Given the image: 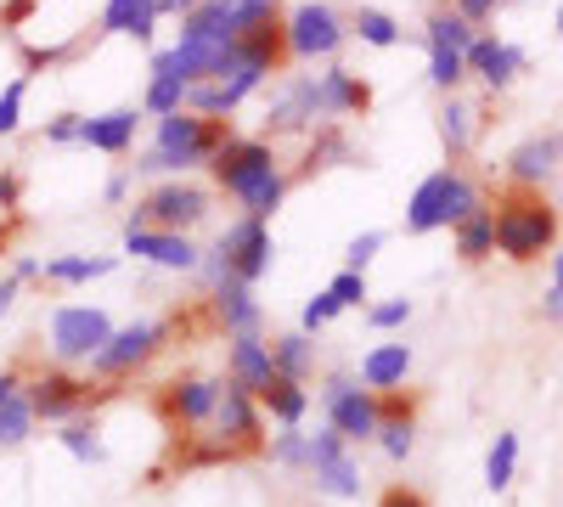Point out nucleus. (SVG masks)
Instances as JSON below:
<instances>
[{
    "label": "nucleus",
    "instance_id": "13d9d810",
    "mask_svg": "<svg viewBox=\"0 0 563 507\" xmlns=\"http://www.w3.org/2000/svg\"><path fill=\"white\" fill-rule=\"evenodd\" d=\"M547 260H552V288H563V243H558Z\"/></svg>",
    "mask_w": 563,
    "mask_h": 507
},
{
    "label": "nucleus",
    "instance_id": "a18cd8bd",
    "mask_svg": "<svg viewBox=\"0 0 563 507\" xmlns=\"http://www.w3.org/2000/svg\"><path fill=\"white\" fill-rule=\"evenodd\" d=\"M79 119L85 113H52L45 119V147H79Z\"/></svg>",
    "mask_w": 563,
    "mask_h": 507
},
{
    "label": "nucleus",
    "instance_id": "79ce46f5",
    "mask_svg": "<svg viewBox=\"0 0 563 507\" xmlns=\"http://www.w3.org/2000/svg\"><path fill=\"white\" fill-rule=\"evenodd\" d=\"M327 294H333L344 310H366L372 305V283H366V271H333V283H327Z\"/></svg>",
    "mask_w": 563,
    "mask_h": 507
},
{
    "label": "nucleus",
    "instance_id": "9b49d317",
    "mask_svg": "<svg viewBox=\"0 0 563 507\" xmlns=\"http://www.w3.org/2000/svg\"><path fill=\"white\" fill-rule=\"evenodd\" d=\"M113 339V316L102 305H57L45 316V350L57 366H85Z\"/></svg>",
    "mask_w": 563,
    "mask_h": 507
},
{
    "label": "nucleus",
    "instance_id": "f3484780",
    "mask_svg": "<svg viewBox=\"0 0 563 507\" xmlns=\"http://www.w3.org/2000/svg\"><path fill=\"white\" fill-rule=\"evenodd\" d=\"M141 124H147V113H141L135 102L85 113V119H79V147L102 153V158H124V153H135V142H141Z\"/></svg>",
    "mask_w": 563,
    "mask_h": 507
},
{
    "label": "nucleus",
    "instance_id": "f8f14e48",
    "mask_svg": "<svg viewBox=\"0 0 563 507\" xmlns=\"http://www.w3.org/2000/svg\"><path fill=\"white\" fill-rule=\"evenodd\" d=\"M305 474H310V485H316V496H327V502H355L361 496V456H355V445L339 434V429H316L310 434V463H305Z\"/></svg>",
    "mask_w": 563,
    "mask_h": 507
},
{
    "label": "nucleus",
    "instance_id": "c9c22d12",
    "mask_svg": "<svg viewBox=\"0 0 563 507\" xmlns=\"http://www.w3.org/2000/svg\"><path fill=\"white\" fill-rule=\"evenodd\" d=\"M265 456L276 469H288V474H305V463H310V434L305 429H276L271 440H265Z\"/></svg>",
    "mask_w": 563,
    "mask_h": 507
},
{
    "label": "nucleus",
    "instance_id": "de8ad7c7",
    "mask_svg": "<svg viewBox=\"0 0 563 507\" xmlns=\"http://www.w3.org/2000/svg\"><path fill=\"white\" fill-rule=\"evenodd\" d=\"M130 192H135V175H130V169H113V175L102 180V203H108V209H124Z\"/></svg>",
    "mask_w": 563,
    "mask_h": 507
},
{
    "label": "nucleus",
    "instance_id": "423d86ee",
    "mask_svg": "<svg viewBox=\"0 0 563 507\" xmlns=\"http://www.w3.org/2000/svg\"><path fill=\"white\" fill-rule=\"evenodd\" d=\"M23 395H29V411L34 423H68V418H85V411H97L102 400H113V384H90L79 378L74 366H40V373L23 378Z\"/></svg>",
    "mask_w": 563,
    "mask_h": 507
},
{
    "label": "nucleus",
    "instance_id": "a211bd4d",
    "mask_svg": "<svg viewBox=\"0 0 563 507\" xmlns=\"http://www.w3.org/2000/svg\"><path fill=\"white\" fill-rule=\"evenodd\" d=\"M316 130V113H310V79L305 74H288L271 97H265V119H260V135L265 142H282V135H310Z\"/></svg>",
    "mask_w": 563,
    "mask_h": 507
},
{
    "label": "nucleus",
    "instance_id": "5fc2aeb1",
    "mask_svg": "<svg viewBox=\"0 0 563 507\" xmlns=\"http://www.w3.org/2000/svg\"><path fill=\"white\" fill-rule=\"evenodd\" d=\"M29 12H34V0H7V29H23Z\"/></svg>",
    "mask_w": 563,
    "mask_h": 507
},
{
    "label": "nucleus",
    "instance_id": "ddd939ff",
    "mask_svg": "<svg viewBox=\"0 0 563 507\" xmlns=\"http://www.w3.org/2000/svg\"><path fill=\"white\" fill-rule=\"evenodd\" d=\"M119 249L141 265H153V271H169V276H192L198 260H203V243L198 238H186V232H158V225H141L124 214V232H119Z\"/></svg>",
    "mask_w": 563,
    "mask_h": 507
},
{
    "label": "nucleus",
    "instance_id": "603ef678",
    "mask_svg": "<svg viewBox=\"0 0 563 507\" xmlns=\"http://www.w3.org/2000/svg\"><path fill=\"white\" fill-rule=\"evenodd\" d=\"M18 299H23V283H12V276H0V321H7V316L18 310Z\"/></svg>",
    "mask_w": 563,
    "mask_h": 507
},
{
    "label": "nucleus",
    "instance_id": "6ab92c4d",
    "mask_svg": "<svg viewBox=\"0 0 563 507\" xmlns=\"http://www.w3.org/2000/svg\"><path fill=\"white\" fill-rule=\"evenodd\" d=\"M462 57H467V79H479L485 90H512V85H519V74L530 68V57L519 52V45L496 40L490 29H479Z\"/></svg>",
    "mask_w": 563,
    "mask_h": 507
},
{
    "label": "nucleus",
    "instance_id": "2eb2a0df",
    "mask_svg": "<svg viewBox=\"0 0 563 507\" xmlns=\"http://www.w3.org/2000/svg\"><path fill=\"white\" fill-rule=\"evenodd\" d=\"M238 456H265V440H271V423H265V411L249 389L238 384H225L220 389V406H214V423H209Z\"/></svg>",
    "mask_w": 563,
    "mask_h": 507
},
{
    "label": "nucleus",
    "instance_id": "864d4df0",
    "mask_svg": "<svg viewBox=\"0 0 563 507\" xmlns=\"http://www.w3.org/2000/svg\"><path fill=\"white\" fill-rule=\"evenodd\" d=\"M541 316H547V321H563V288H547V299H541Z\"/></svg>",
    "mask_w": 563,
    "mask_h": 507
},
{
    "label": "nucleus",
    "instance_id": "c756f323",
    "mask_svg": "<svg viewBox=\"0 0 563 507\" xmlns=\"http://www.w3.org/2000/svg\"><path fill=\"white\" fill-rule=\"evenodd\" d=\"M339 164H355V147L344 124H321L305 135V158H299V175H321V169H339Z\"/></svg>",
    "mask_w": 563,
    "mask_h": 507
},
{
    "label": "nucleus",
    "instance_id": "58836bf2",
    "mask_svg": "<svg viewBox=\"0 0 563 507\" xmlns=\"http://www.w3.org/2000/svg\"><path fill=\"white\" fill-rule=\"evenodd\" d=\"M23 113H29V74L0 85V142H12V135L23 130Z\"/></svg>",
    "mask_w": 563,
    "mask_h": 507
},
{
    "label": "nucleus",
    "instance_id": "4468645a",
    "mask_svg": "<svg viewBox=\"0 0 563 507\" xmlns=\"http://www.w3.org/2000/svg\"><path fill=\"white\" fill-rule=\"evenodd\" d=\"M310 79V113H316V130L321 124H344V119H361L372 108V85L344 68V63H327L321 74H305Z\"/></svg>",
    "mask_w": 563,
    "mask_h": 507
},
{
    "label": "nucleus",
    "instance_id": "aec40b11",
    "mask_svg": "<svg viewBox=\"0 0 563 507\" xmlns=\"http://www.w3.org/2000/svg\"><path fill=\"white\" fill-rule=\"evenodd\" d=\"M203 299H209V310H214V328H220L225 339L265 333V305L254 299V288H249V283H220V288H209Z\"/></svg>",
    "mask_w": 563,
    "mask_h": 507
},
{
    "label": "nucleus",
    "instance_id": "09e8293b",
    "mask_svg": "<svg viewBox=\"0 0 563 507\" xmlns=\"http://www.w3.org/2000/svg\"><path fill=\"white\" fill-rule=\"evenodd\" d=\"M40 271H45V260H40V254H12V271H7V276L29 288V283H40Z\"/></svg>",
    "mask_w": 563,
    "mask_h": 507
},
{
    "label": "nucleus",
    "instance_id": "39448f33",
    "mask_svg": "<svg viewBox=\"0 0 563 507\" xmlns=\"http://www.w3.org/2000/svg\"><path fill=\"white\" fill-rule=\"evenodd\" d=\"M209 214H214V187H203L192 175L153 180V187L130 203V220L158 225V232H186V238H192L198 225H209Z\"/></svg>",
    "mask_w": 563,
    "mask_h": 507
},
{
    "label": "nucleus",
    "instance_id": "a878e982",
    "mask_svg": "<svg viewBox=\"0 0 563 507\" xmlns=\"http://www.w3.org/2000/svg\"><path fill=\"white\" fill-rule=\"evenodd\" d=\"M254 400H260V411H265V423H276V429H299V423L310 418V406H316V395H310L299 378H271Z\"/></svg>",
    "mask_w": 563,
    "mask_h": 507
},
{
    "label": "nucleus",
    "instance_id": "4d7b16f0",
    "mask_svg": "<svg viewBox=\"0 0 563 507\" xmlns=\"http://www.w3.org/2000/svg\"><path fill=\"white\" fill-rule=\"evenodd\" d=\"M192 7H198V0H158V18H186Z\"/></svg>",
    "mask_w": 563,
    "mask_h": 507
},
{
    "label": "nucleus",
    "instance_id": "412c9836",
    "mask_svg": "<svg viewBox=\"0 0 563 507\" xmlns=\"http://www.w3.org/2000/svg\"><path fill=\"white\" fill-rule=\"evenodd\" d=\"M563 164V135H530L507 153V187H547Z\"/></svg>",
    "mask_w": 563,
    "mask_h": 507
},
{
    "label": "nucleus",
    "instance_id": "e433bc0d",
    "mask_svg": "<svg viewBox=\"0 0 563 507\" xmlns=\"http://www.w3.org/2000/svg\"><path fill=\"white\" fill-rule=\"evenodd\" d=\"M34 411H29V395H12L7 406H0V451H18L34 440Z\"/></svg>",
    "mask_w": 563,
    "mask_h": 507
},
{
    "label": "nucleus",
    "instance_id": "6e6d98bb",
    "mask_svg": "<svg viewBox=\"0 0 563 507\" xmlns=\"http://www.w3.org/2000/svg\"><path fill=\"white\" fill-rule=\"evenodd\" d=\"M7 209H18V180L0 175V214H7Z\"/></svg>",
    "mask_w": 563,
    "mask_h": 507
},
{
    "label": "nucleus",
    "instance_id": "7c9ffc66",
    "mask_svg": "<svg viewBox=\"0 0 563 507\" xmlns=\"http://www.w3.org/2000/svg\"><path fill=\"white\" fill-rule=\"evenodd\" d=\"M57 445L74 456L79 469H97V463H108V440H102L97 411H85V418H68V423H57Z\"/></svg>",
    "mask_w": 563,
    "mask_h": 507
},
{
    "label": "nucleus",
    "instance_id": "8fccbe9b",
    "mask_svg": "<svg viewBox=\"0 0 563 507\" xmlns=\"http://www.w3.org/2000/svg\"><path fill=\"white\" fill-rule=\"evenodd\" d=\"M378 507H429V496L411 491V485H389V491L378 496Z\"/></svg>",
    "mask_w": 563,
    "mask_h": 507
},
{
    "label": "nucleus",
    "instance_id": "49530a36",
    "mask_svg": "<svg viewBox=\"0 0 563 507\" xmlns=\"http://www.w3.org/2000/svg\"><path fill=\"white\" fill-rule=\"evenodd\" d=\"M445 7L456 12V18H467L474 29H485V23H496V12H501V0H445Z\"/></svg>",
    "mask_w": 563,
    "mask_h": 507
},
{
    "label": "nucleus",
    "instance_id": "4be33fe9",
    "mask_svg": "<svg viewBox=\"0 0 563 507\" xmlns=\"http://www.w3.org/2000/svg\"><path fill=\"white\" fill-rule=\"evenodd\" d=\"M271 378H276V366H271V344H265V333L225 339V384H238V389L260 395Z\"/></svg>",
    "mask_w": 563,
    "mask_h": 507
},
{
    "label": "nucleus",
    "instance_id": "37998d69",
    "mask_svg": "<svg viewBox=\"0 0 563 507\" xmlns=\"http://www.w3.org/2000/svg\"><path fill=\"white\" fill-rule=\"evenodd\" d=\"M372 445H378L389 463L400 469V463H411V451H417V423H378V440H372Z\"/></svg>",
    "mask_w": 563,
    "mask_h": 507
},
{
    "label": "nucleus",
    "instance_id": "2f4dec72",
    "mask_svg": "<svg viewBox=\"0 0 563 507\" xmlns=\"http://www.w3.org/2000/svg\"><path fill=\"white\" fill-rule=\"evenodd\" d=\"M350 34L361 45H372V52H395V45H406V29L384 12V7H355L350 12Z\"/></svg>",
    "mask_w": 563,
    "mask_h": 507
},
{
    "label": "nucleus",
    "instance_id": "c03bdc74",
    "mask_svg": "<svg viewBox=\"0 0 563 507\" xmlns=\"http://www.w3.org/2000/svg\"><path fill=\"white\" fill-rule=\"evenodd\" d=\"M384 243H389L384 232H355V238L344 243V271H366L372 260L384 254Z\"/></svg>",
    "mask_w": 563,
    "mask_h": 507
},
{
    "label": "nucleus",
    "instance_id": "1a4fd4ad",
    "mask_svg": "<svg viewBox=\"0 0 563 507\" xmlns=\"http://www.w3.org/2000/svg\"><path fill=\"white\" fill-rule=\"evenodd\" d=\"M209 254L225 265L231 283H249V288H260L265 276L276 271V232H271V220L238 214V220H225V232L209 243Z\"/></svg>",
    "mask_w": 563,
    "mask_h": 507
},
{
    "label": "nucleus",
    "instance_id": "3c124183",
    "mask_svg": "<svg viewBox=\"0 0 563 507\" xmlns=\"http://www.w3.org/2000/svg\"><path fill=\"white\" fill-rule=\"evenodd\" d=\"M12 395H23V366H0V406Z\"/></svg>",
    "mask_w": 563,
    "mask_h": 507
},
{
    "label": "nucleus",
    "instance_id": "9d476101",
    "mask_svg": "<svg viewBox=\"0 0 563 507\" xmlns=\"http://www.w3.org/2000/svg\"><path fill=\"white\" fill-rule=\"evenodd\" d=\"M288 23V57L294 63H339V52L350 45V18L333 0H299L282 12Z\"/></svg>",
    "mask_w": 563,
    "mask_h": 507
},
{
    "label": "nucleus",
    "instance_id": "4c0bfd02",
    "mask_svg": "<svg viewBox=\"0 0 563 507\" xmlns=\"http://www.w3.org/2000/svg\"><path fill=\"white\" fill-rule=\"evenodd\" d=\"M462 79H467V57L456 45H429V85L451 97V90H462Z\"/></svg>",
    "mask_w": 563,
    "mask_h": 507
},
{
    "label": "nucleus",
    "instance_id": "f257e3e1",
    "mask_svg": "<svg viewBox=\"0 0 563 507\" xmlns=\"http://www.w3.org/2000/svg\"><path fill=\"white\" fill-rule=\"evenodd\" d=\"M209 180L214 192L238 203V214H254V220H276V209L294 192L288 164H282L276 142H265V135H231L209 158Z\"/></svg>",
    "mask_w": 563,
    "mask_h": 507
},
{
    "label": "nucleus",
    "instance_id": "f03ea898",
    "mask_svg": "<svg viewBox=\"0 0 563 507\" xmlns=\"http://www.w3.org/2000/svg\"><path fill=\"white\" fill-rule=\"evenodd\" d=\"M231 119H209V113H192V108H180V113H164L153 119V142L135 153L130 175L135 180H169V175H198L209 169V158L231 142Z\"/></svg>",
    "mask_w": 563,
    "mask_h": 507
},
{
    "label": "nucleus",
    "instance_id": "7ed1b4c3",
    "mask_svg": "<svg viewBox=\"0 0 563 507\" xmlns=\"http://www.w3.org/2000/svg\"><path fill=\"white\" fill-rule=\"evenodd\" d=\"M490 209H496V254L501 260L536 265V260H547L558 249L563 214H558V203L541 187H507Z\"/></svg>",
    "mask_w": 563,
    "mask_h": 507
},
{
    "label": "nucleus",
    "instance_id": "dca6fc26",
    "mask_svg": "<svg viewBox=\"0 0 563 507\" xmlns=\"http://www.w3.org/2000/svg\"><path fill=\"white\" fill-rule=\"evenodd\" d=\"M220 389L225 378H203V373H180L158 389V411H164V423L169 429H209L214 423V406H220Z\"/></svg>",
    "mask_w": 563,
    "mask_h": 507
},
{
    "label": "nucleus",
    "instance_id": "5701e85b",
    "mask_svg": "<svg viewBox=\"0 0 563 507\" xmlns=\"http://www.w3.org/2000/svg\"><path fill=\"white\" fill-rule=\"evenodd\" d=\"M411 344L406 339H389V344H372L361 350V366H355V378L372 389V395H384V389H400L411 378Z\"/></svg>",
    "mask_w": 563,
    "mask_h": 507
},
{
    "label": "nucleus",
    "instance_id": "f704fd0d",
    "mask_svg": "<svg viewBox=\"0 0 563 507\" xmlns=\"http://www.w3.org/2000/svg\"><path fill=\"white\" fill-rule=\"evenodd\" d=\"M474 23L467 18H456L451 7H434L429 18H422V45H456V52H467V45H474Z\"/></svg>",
    "mask_w": 563,
    "mask_h": 507
},
{
    "label": "nucleus",
    "instance_id": "bb28decb",
    "mask_svg": "<svg viewBox=\"0 0 563 507\" xmlns=\"http://www.w3.org/2000/svg\"><path fill=\"white\" fill-rule=\"evenodd\" d=\"M451 254H456L462 265H485V260L496 254V209H490V203H479L474 214H462V220L451 225Z\"/></svg>",
    "mask_w": 563,
    "mask_h": 507
},
{
    "label": "nucleus",
    "instance_id": "72a5a7b5",
    "mask_svg": "<svg viewBox=\"0 0 563 507\" xmlns=\"http://www.w3.org/2000/svg\"><path fill=\"white\" fill-rule=\"evenodd\" d=\"M512 480H519V434L501 429V434L490 440V451H485V491L501 496Z\"/></svg>",
    "mask_w": 563,
    "mask_h": 507
},
{
    "label": "nucleus",
    "instance_id": "c85d7f7f",
    "mask_svg": "<svg viewBox=\"0 0 563 507\" xmlns=\"http://www.w3.org/2000/svg\"><path fill=\"white\" fill-rule=\"evenodd\" d=\"M440 142H445V153H451V164L467 153V147H474V130H479V108L474 102H467L462 97V90H451V97L440 102Z\"/></svg>",
    "mask_w": 563,
    "mask_h": 507
},
{
    "label": "nucleus",
    "instance_id": "cd10ccee",
    "mask_svg": "<svg viewBox=\"0 0 563 507\" xmlns=\"http://www.w3.org/2000/svg\"><path fill=\"white\" fill-rule=\"evenodd\" d=\"M265 344H271V366H276V378H299V384H310L316 378V339L310 333H265Z\"/></svg>",
    "mask_w": 563,
    "mask_h": 507
},
{
    "label": "nucleus",
    "instance_id": "473e14b6",
    "mask_svg": "<svg viewBox=\"0 0 563 507\" xmlns=\"http://www.w3.org/2000/svg\"><path fill=\"white\" fill-rule=\"evenodd\" d=\"M186 90H192V85H186V79H175V74H147V85H141V113H147V119H164V113H180L186 108Z\"/></svg>",
    "mask_w": 563,
    "mask_h": 507
},
{
    "label": "nucleus",
    "instance_id": "b1692460",
    "mask_svg": "<svg viewBox=\"0 0 563 507\" xmlns=\"http://www.w3.org/2000/svg\"><path fill=\"white\" fill-rule=\"evenodd\" d=\"M119 271V254H52L40 271L45 288H90V283H108V276Z\"/></svg>",
    "mask_w": 563,
    "mask_h": 507
},
{
    "label": "nucleus",
    "instance_id": "6e6552de",
    "mask_svg": "<svg viewBox=\"0 0 563 507\" xmlns=\"http://www.w3.org/2000/svg\"><path fill=\"white\" fill-rule=\"evenodd\" d=\"M310 395L321 406L327 429H339L350 445H372V440H378V395L355 378V366H333V373H321V384Z\"/></svg>",
    "mask_w": 563,
    "mask_h": 507
},
{
    "label": "nucleus",
    "instance_id": "a19ab883",
    "mask_svg": "<svg viewBox=\"0 0 563 507\" xmlns=\"http://www.w3.org/2000/svg\"><path fill=\"white\" fill-rule=\"evenodd\" d=\"M344 316V305L327 294V288H316L310 299H305V310H299V333H310V339H321L327 328H333V321Z\"/></svg>",
    "mask_w": 563,
    "mask_h": 507
},
{
    "label": "nucleus",
    "instance_id": "393cba45",
    "mask_svg": "<svg viewBox=\"0 0 563 507\" xmlns=\"http://www.w3.org/2000/svg\"><path fill=\"white\" fill-rule=\"evenodd\" d=\"M102 34H119V40H135V45H153L158 34V0H102Z\"/></svg>",
    "mask_w": 563,
    "mask_h": 507
},
{
    "label": "nucleus",
    "instance_id": "20e7f679",
    "mask_svg": "<svg viewBox=\"0 0 563 507\" xmlns=\"http://www.w3.org/2000/svg\"><path fill=\"white\" fill-rule=\"evenodd\" d=\"M479 203H485L479 180L467 175L462 164H440V169H429V175L411 187L400 225H406V238H434V232H451V225H456L462 214H474Z\"/></svg>",
    "mask_w": 563,
    "mask_h": 507
},
{
    "label": "nucleus",
    "instance_id": "0eeeda50",
    "mask_svg": "<svg viewBox=\"0 0 563 507\" xmlns=\"http://www.w3.org/2000/svg\"><path fill=\"white\" fill-rule=\"evenodd\" d=\"M164 344H169V321H124V328H113V339L90 355L85 366H90V384H135L147 366L164 355Z\"/></svg>",
    "mask_w": 563,
    "mask_h": 507
},
{
    "label": "nucleus",
    "instance_id": "ea45409f",
    "mask_svg": "<svg viewBox=\"0 0 563 507\" xmlns=\"http://www.w3.org/2000/svg\"><path fill=\"white\" fill-rule=\"evenodd\" d=\"M361 316H366V328H372V333H400L406 321L417 316V305H411L406 294H400V299H372Z\"/></svg>",
    "mask_w": 563,
    "mask_h": 507
},
{
    "label": "nucleus",
    "instance_id": "bf43d9fd",
    "mask_svg": "<svg viewBox=\"0 0 563 507\" xmlns=\"http://www.w3.org/2000/svg\"><path fill=\"white\" fill-rule=\"evenodd\" d=\"M558 34H563V0H558Z\"/></svg>",
    "mask_w": 563,
    "mask_h": 507
}]
</instances>
